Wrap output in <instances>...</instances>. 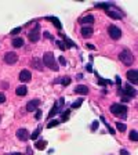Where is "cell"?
<instances>
[{"label": "cell", "instance_id": "28", "mask_svg": "<svg viewBox=\"0 0 138 155\" xmlns=\"http://www.w3.org/2000/svg\"><path fill=\"white\" fill-rule=\"evenodd\" d=\"M82 101H83V100H77L76 103H73V104H72V108H77V107H80L82 105Z\"/></svg>", "mask_w": 138, "mask_h": 155}, {"label": "cell", "instance_id": "12", "mask_svg": "<svg viewBox=\"0 0 138 155\" xmlns=\"http://www.w3.org/2000/svg\"><path fill=\"white\" fill-rule=\"evenodd\" d=\"M75 91H76L77 94H83V96H86V94H88V87L84 86V84H77L76 87H75Z\"/></svg>", "mask_w": 138, "mask_h": 155}, {"label": "cell", "instance_id": "34", "mask_svg": "<svg viewBox=\"0 0 138 155\" xmlns=\"http://www.w3.org/2000/svg\"><path fill=\"white\" fill-rule=\"evenodd\" d=\"M97 7H101V8H108L109 4H97Z\"/></svg>", "mask_w": 138, "mask_h": 155}, {"label": "cell", "instance_id": "20", "mask_svg": "<svg viewBox=\"0 0 138 155\" xmlns=\"http://www.w3.org/2000/svg\"><path fill=\"white\" fill-rule=\"evenodd\" d=\"M108 15L111 17V18H115V19H120L122 18V14H117L116 11H111V10H108Z\"/></svg>", "mask_w": 138, "mask_h": 155}, {"label": "cell", "instance_id": "29", "mask_svg": "<svg viewBox=\"0 0 138 155\" xmlns=\"http://www.w3.org/2000/svg\"><path fill=\"white\" fill-rule=\"evenodd\" d=\"M68 116H69V111H64V114H62V120H65V119H68Z\"/></svg>", "mask_w": 138, "mask_h": 155}, {"label": "cell", "instance_id": "25", "mask_svg": "<svg viewBox=\"0 0 138 155\" xmlns=\"http://www.w3.org/2000/svg\"><path fill=\"white\" fill-rule=\"evenodd\" d=\"M116 127H117V130H120V132H126V125L122 122H117L116 123Z\"/></svg>", "mask_w": 138, "mask_h": 155}, {"label": "cell", "instance_id": "8", "mask_svg": "<svg viewBox=\"0 0 138 155\" xmlns=\"http://www.w3.org/2000/svg\"><path fill=\"white\" fill-rule=\"evenodd\" d=\"M127 79H129L130 83L137 84L138 83V72H137V69H130V71L127 72Z\"/></svg>", "mask_w": 138, "mask_h": 155}, {"label": "cell", "instance_id": "10", "mask_svg": "<svg viewBox=\"0 0 138 155\" xmlns=\"http://www.w3.org/2000/svg\"><path fill=\"white\" fill-rule=\"evenodd\" d=\"M39 105H40V100H37V98L36 100H30L28 103V105H26V111L28 112H35Z\"/></svg>", "mask_w": 138, "mask_h": 155}, {"label": "cell", "instance_id": "6", "mask_svg": "<svg viewBox=\"0 0 138 155\" xmlns=\"http://www.w3.org/2000/svg\"><path fill=\"white\" fill-rule=\"evenodd\" d=\"M108 33H109V36L112 39H115V40H117V39L122 36V31L115 25H111L109 28H108Z\"/></svg>", "mask_w": 138, "mask_h": 155}, {"label": "cell", "instance_id": "5", "mask_svg": "<svg viewBox=\"0 0 138 155\" xmlns=\"http://www.w3.org/2000/svg\"><path fill=\"white\" fill-rule=\"evenodd\" d=\"M17 61H18V55H17L14 51L6 53V55H4V62H6V64L13 65V64H15Z\"/></svg>", "mask_w": 138, "mask_h": 155}, {"label": "cell", "instance_id": "19", "mask_svg": "<svg viewBox=\"0 0 138 155\" xmlns=\"http://www.w3.org/2000/svg\"><path fill=\"white\" fill-rule=\"evenodd\" d=\"M47 21H51L58 29H61V24H59V19L58 18H54V17H47Z\"/></svg>", "mask_w": 138, "mask_h": 155}, {"label": "cell", "instance_id": "11", "mask_svg": "<svg viewBox=\"0 0 138 155\" xmlns=\"http://www.w3.org/2000/svg\"><path fill=\"white\" fill-rule=\"evenodd\" d=\"M32 79V74L28 71V69H24V71H21V74H19V81L24 82V83H26V82H29Z\"/></svg>", "mask_w": 138, "mask_h": 155}, {"label": "cell", "instance_id": "24", "mask_svg": "<svg viewBox=\"0 0 138 155\" xmlns=\"http://www.w3.org/2000/svg\"><path fill=\"white\" fill-rule=\"evenodd\" d=\"M39 133H40V127H37V129L35 130V132L32 133V134L29 136V139H33V140H36L39 137Z\"/></svg>", "mask_w": 138, "mask_h": 155}, {"label": "cell", "instance_id": "35", "mask_svg": "<svg viewBox=\"0 0 138 155\" xmlns=\"http://www.w3.org/2000/svg\"><path fill=\"white\" fill-rule=\"evenodd\" d=\"M59 62H61V65H66V61H65L64 57H59Z\"/></svg>", "mask_w": 138, "mask_h": 155}, {"label": "cell", "instance_id": "21", "mask_svg": "<svg viewBox=\"0 0 138 155\" xmlns=\"http://www.w3.org/2000/svg\"><path fill=\"white\" fill-rule=\"evenodd\" d=\"M58 111H59V105H57V104H55V105L51 108V111H50V114H48V118H53V116H54L55 114H59V112H58Z\"/></svg>", "mask_w": 138, "mask_h": 155}, {"label": "cell", "instance_id": "36", "mask_svg": "<svg viewBox=\"0 0 138 155\" xmlns=\"http://www.w3.org/2000/svg\"><path fill=\"white\" fill-rule=\"evenodd\" d=\"M120 155H130L129 151H126V150H120Z\"/></svg>", "mask_w": 138, "mask_h": 155}, {"label": "cell", "instance_id": "14", "mask_svg": "<svg viewBox=\"0 0 138 155\" xmlns=\"http://www.w3.org/2000/svg\"><path fill=\"white\" fill-rule=\"evenodd\" d=\"M32 67L35 68V69H37V71H43V62L39 60V58H33L32 60Z\"/></svg>", "mask_w": 138, "mask_h": 155}, {"label": "cell", "instance_id": "33", "mask_svg": "<svg viewBox=\"0 0 138 155\" xmlns=\"http://www.w3.org/2000/svg\"><path fill=\"white\" fill-rule=\"evenodd\" d=\"M97 127H98V122H97V120H95V122H93V126H91V129H93V130H95Z\"/></svg>", "mask_w": 138, "mask_h": 155}, {"label": "cell", "instance_id": "31", "mask_svg": "<svg viewBox=\"0 0 138 155\" xmlns=\"http://www.w3.org/2000/svg\"><path fill=\"white\" fill-rule=\"evenodd\" d=\"M4 101H6V96L3 93H0V104H3Z\"/></svg>", "mask_w": 138, "mask_h": 155}, {"label": "cell", "instance_id": "30", "mask_svg": "<svg viewBox=\"0 0 138 155\" xmlns=\"http://www.w3.org/2000/svg\"><path fill=\"white\" fill-rule=\"evenodd\" d=\"M19 32H21V28H15L11 31V35H17V33H19Z\"/></svg>", "mask_w": 138, "mask_h": 155}, {"label": "cell", "instance_id": "2", "mask_svg": "<svg viewBox=\"0 0 138 155\" xmlns=\"http://www.w3.org/2000/svg\"><path fill=\"white\" fill-rule=\"evenodd\" d=\"M119 60L124 65H129L130 67V65H133V62H134V55H133V53L130 51V50L124 48V50L119 54Z\"/></svg>", "mask_w": 138, "mask_h": 155}, {"label": "cell", "instance_id": "27", "mask_svg": "<svg viewBox=\"0 0 138 155\" xmlns=\"http://www.w3.org/2000/svg\"><path fill=\"white\" fill-rule=\"evenodd\" d=\"M57 45L59 46V48H61V50H66V47H68V46L65 45V43H62V42H57Z\"/></svg>", "mask_w": 138, "mask_h": 155}, {"label": "cell", "instance_id": "16", "mask_svg": "<svg viewBox=\"0 0 138 155\" xmlns=\"http://www.w3.org/2000/svg\"><path fill=\"white\" fill-rule=\"evenodd\" d=\"M94 22V17L93 15H86V17H83V18L80 19V24H88V25H90V24H93Z\"/></svg>", "mask_w": 138, "mask_h": 155}, {"label": "cell", "instance_id": "13", "mask_svg": "<svg viewBox=\"0 0 138 155\" xmlns=\"http://www.w3.org/2000/svg\"><path fill=\"white\" fill-rule=\"evenodd\" d=\"M93 28L91 26H83L82 28V31H80V33H82V36L83 38H90V36H93Z\"/></svg>", "mask_w": 138, "mask_h": 155}, {"label": "cell", "instance_id": "22", "mask_svg": "<svg viewBox=\"0 0 138 155\" xmlns=\"http://www.w3.org/2000/svg\"><path fill=\"white\" fill-rule=\"evenodd\" d=\"M46 145H47V141H44V140H39V141L36 143V148L37 150H44Z\"/></svg>", "mask_w": 138, "mask_h": 155}, {"label": "cell", "instance_id": "32", "mask_svg": "<svg viewBox=\"0 0 138 155\" xmlns=\"http://www.w3.org/2000/svg\"><path fill=\"white\" fill-rule=\"evenodd\" d=\"M40 116H42V111L36 110V119H40Z\"/></svg>", "mask_w": 138, "mask_h": 155}, {"label": "cell", "instance_id": "38", "mask_svg": "<svg viewBox=\"0 0 138 155\" xmlns=\"http://www.w3.org/2000/svg\"><path fill=\"white\" fill-rule=\"evenodd\" d=\"M11 155H24V154H21V152H13Z\"/></svg>", "mask_w": 138, "mask_h": 155}, {"label": "cell", "instance_id": "4", "mask_svg": "<svg viewBox=\"0 0 138 155\" xmlns=\"http://www.w3.org/2000/svg\"><path fill=\"white\" fill-rule=\"evenodd\" d=\"M28 38H29V40H30V42H33V43L37 42L39 39H40V26L36 25L35 28H33L32 31L28 33Z\"/></svg>", "mask_w": 138, "mask_h": 155}, {"label": "cell", "instance_id": "37", "mask_svg": "<svg viewBox=\"0 0 138 155\" xmlns=\"http://www.w3.org/2000/svg\"><path fill=\"white\" fill-rule=\"evenodd\" d=\"M87 46V48H91V50H94V48H95V47H94V45H86Z\"/></svg>", "mask_w": 138, "mask_h": 155}, {"label": "cell", "instance_id": "17", "mask_svg": "<svg viewBox=\"0 0 138 155\" xmlns=\"http://www.w3.org/2000/svg\"><path fill=\"white\" fill-rule=\"evenodd\" d=\"M71 78H59V79H57V81H55V83H61V84H64V86H68V84L71 83Z\"/></svg>", "mask_w": 138, "mask_h": 155}, {"label": "cell", "instance_id": "9", "mask_svg": "<svg viewBox=\"0 0 138 155\" xmlns=\"http://www.w3.org/2000/svg\"><path fill=\"white\" fill-rule=\"evenodd\" d=\"M29 132L26 129H18L17 130V137H18V140H21V141H28L29 140Z\"/></svg>", "mask_w": 138, "mask_h": 155}, {"label": "cell", "instance_id": "7", "mask_svg": "<svg viewBox=\"0 0 138 155\" xmlns=\"http://www.w3.org/2000/svg\"><path fill=\"white\" fill-rule=\"evenodd\" d=\"M119 94H126V97H127V98H131V97H135L137 91H135V89L131 86V84H126L124 90L119 91Z\"/></svg>", "mask_w": 138, "mask_h": 155}, {"label": "cell", "instance_id": "18", "mask_svg": "<svg viewBox=\"0 0 138 155\" xmlns=\"http://www.w3.org/2000/svg\"><path fill=\"white\" fill-rule=\"evenodd\" d=\"M13 46H14V47H17V48L22 47V46H24V39L22 38H15L13 40Z\"/></svg>", "mask_w": 138, "mask_h": 155}, {"label": "cell", "instance_id": "1", "mask_svg": "<svg viewBox=\"0 0 138 155\" xmlns=\"http://www.w3.org/2000/svg\"><path fill=\"white\" fill-rule=\"evenodd\" d=\"M43 65H46L47 68H50L51 71H58L59 68H58L57 62H55V57L53 53H44V55H43Z\"/></svg>", "mask_w": 138, "mask_h": 155}, {"label": "cell", "instance_id": "15", "mask_svg": "<svg viewBox=\"0 0 138 155\" xmlns=\"http://www.w3.org/2000/svg\"><path fill=\"white\" fill-rule=\"evenodd\" d=\"M26 93H28V87L26 86H18L15 89V94L17 96H26Z\"/></svg>", "mask_w": 138, "mask_h": 155}, {"label": "cell", "instance_id": "3", "mask_svg": "<svg viewBox=\"0 0 138 155\" xmlns=\"http://www.w3.org/2000/svg\"><path fill=\"white\" fill-rule=\"evenodd\" d=\"M111 112L115 116L126 118V115H127V107L122 105V104H112V105H111Z\"/></svg>", "mask_w": 138, "mask_h": 155}, {"label": "cell", "instance_id": "26", "mask_svg": "<svg viewBox=\"0 0 138 155\" xmlns=\"http://www.w3.org/2000/svg\"><path fill=\"white\" fill-rule=\"evenodd\" d=\"M58 125H59V122H58V120H51V122L47 125V127H54V126H58Z\"/></svg>", "mask_w": 138, "mask_h": 155}, {"label": "cell", "instance_id": "23", "mask_svg": "<svg viewBox=\"0 0 138 155\" xmlns=\"http://www.w3.org/2000/svg\"><path fill=\"white\" fill-rule=\"evenodd\" d=\"M130 140H131V141H137L138 140V136H137V130H131V132H130Z\"/></svg>", "mask_w": 138, "mask_h": 155}]
</instances>
